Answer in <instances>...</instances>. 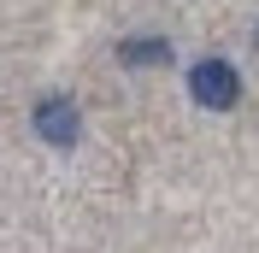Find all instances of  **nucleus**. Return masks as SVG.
Listing matches in <instances>:
<instances>
[{"instance_id":"obj_1","label":"nucleus","mask_w":259,"mask_h":253,"mask_svg":"<svg viewBox=\"0 0 259 253\" xmlns=\"http://www.w3.org/2000/svg\"><path fill=\"white\" fill-rule=\"evenodd\" d=\"M189 95H194V106H206V112H230L242 100V71L230 59H200L189 71Z\"/></svg>"},{"instance_id":"obj_2","label":"nucleus","mask_w":259,"mask_h":253,"mask_svg":"<svg viewBox=\"0 0 259 253\" xmlns=\"http://www.w3.org/2000/svg\"><path fill=\"white\" fill-rule=\"evenodd\" d=\"M30 124H35V136H41L48 147H77L82 112H77V100H71V95H41V100H35V112H30Z\"/></svg>"},{"instance_id":"obj_3","label":"nucleus","mask_w":259,"mask_h":253,"mask_svg":"<svg viewBox=\"0 0 259 253\" xmlns=\"http://www.w3.org/2000/svg\"><path fill=\"white\" fill-rule=\"evenodd\" d=\"M124 65H171V41L165 35H130L124 48H118Z\"/></svg>"}]
</instances>
